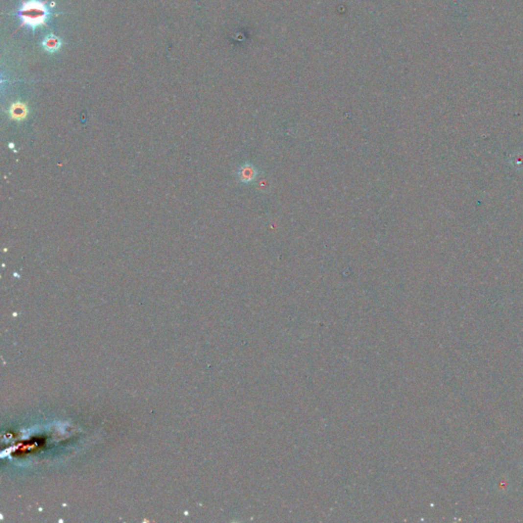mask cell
I'll list each match as a JSON object with an SVG mask.
<instances>
[{"label":"cell","instance_id":"cell-6","mask_svg":"<svg viewBox=\"0 0 523 523\" xmlns=\"http://www.w3.org/2000/svg\"><path fill=\"white\" fill-rule=\"evenodd\" d=\"M514 166H516V167H522L523 166V156L522 154H517V156L514 157Z\"/></svg>","mask_w":523,"mask_h":523},{"label":"cell","instance_id":"cell-5","mask_svg":"<svg viewBox=\"0 0 523 523\" xmlns=\"http://www.w3.org/2000/svg\"><path fill=\"white\" fill-rule=\"evenodd\" d=\"M11 112H13V114L16 115L17 117H19V116H23L24 114H25V108H24V105H19V104H17V105L14 106L13 111H11Z\"/></svg>","mask_w":523,"mask_h":523},{"label":"cell","instance_id":"cell-1","mask_svg":"<svg viewBox=\"0 0 523 523\" xmlns=\"http://www.w3.org/2000/svg\"><path fill=\"white\" fill-rule=\"evenodd\" d=\"M22 25H25L33 30L39 26L45 25L50 16V10L40 0H28L23 2L18 11Z\"/></svg>","mask_w":523,"mask_h":523},{"label":"cell","instance_id":"cell-4","mask_svg":"<svg viewBox=\"0 0 523 523\" xmlns=\"http://www.w3.org/2000/svg\"><path fill=\"white\" fill-rule=\"evenodd\" d=\"M257 188L260 190L261 192H265L269 188V182L266 179H261L257 183Z\"/></svg>","mask_w":523,"mask_h":523},{"label":"cell","instance_id":"cell-2","mask_svg":"<svg viewBox=\"0 0 523 523\" xmlns=\"http://www.w3.org/2000/svg\"><path fill=\"white\" fill-rule=\"evenodd\" d=\"M259 177V170L251 163H246L237 170V178L243 184L256 182Z\"/></svg>","mask_w":523,"mask_h":523},{"label":"cell","instance_id":"cell-3","mask_svg":"<svg viewBox=\"0 0 523 523\" xmlns=\"http://www.w3.org/2000/svg\"><path fill=\"white\" fill-rule=\"evenodd\" d=\"M42 46L44 47L45 50L49 51V52H54L61 48L62 40L59 39L57 36H55L54 34H49L48 36H46L44 38L42 42Z\"/></svg>","mask_w":523,"mask_h":523}]
</instances>
